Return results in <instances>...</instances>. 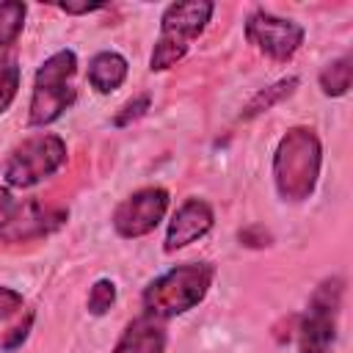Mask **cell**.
Instances as JSON below:
<instances>
[{
    "label": "cell",
    "mask_w": 353,
    "mask_h": 353,
    "mask_svg": "<svg viewBox=\"0 0 353 353\" xmlns=\"http://www.w3.org/2000/svg\"><path fill=\"white\" fill-rule=\"evenodd\" d=\"M149 105H152V97L149 94H141V97H135V99H130L119 113H116V119H113V124L116 127H127V124H132V121H138L146 110H149Z\"/></svg>",
    "instance_id": "obj_18"
},
{
    "label": "cell",
    "mask_w": 353,
    "mask_h": 353,
    "mask_svg": "<svg viewBox=\"0 0 353 353\" xmlns=\"http://www.w3.org/2000/svg\"><path fill=\"white\" fill-rule=\"evenodd\" d=\"M25 17H28L25 3H19V0H3L0 3V61L14 47V41L19 39L22 28H25Z\"/></svg>",
    "instance_id": "obj_14"
},
{
    "label": "cell",
    "mask_w": 353,
    "mask_h": 353,
    "mask_svg": "<svg viewBox=\"0 0 353 353\" xmlns=\"http://www.w3.org/2000/svg\"><path fill=\"white\" fill-rule=\"evenodd\" d=\"M30 328H33V312H28V314H25V320H22V323H17V325L3 336V345H0V347H3V350H17V347L28 339Z\"/></svg>",
    "instance_id": "obj_19"
},
{
    "label": "cell",
    "mask_w": 353,
    "mask_h": 353,
    "mask_svg": "<svg viewBox=\"0 0 353 353\" xmlns=\"http://www.w3.org/2000/svg\"><path fill=\"white\" fill-rule=\"evenodd\" d=\"M342 306V279L331 276L320 281L306 303L298 325V353H328L336 336V317Z\"/></svg>",
    "instance_id": "obj_6"
},
{
    "label": "cell",
    "mask_w": 353,
    "mask_h": 353,
    "mask_svg": "<svg viewBox=\"0 0 353 353\" xmlns=\"http://www.w3.org/2000/svg\"><path fill=\"white\" fill-rule=\"evenodd\" d=\"M11 207H14V196H11V190H8V188H0V221L11 212Z\"/></svg>",
    "instance_id": "obj_23"
},
{
    "label": "cell",
    "mask_w": 353,
    "mask_h": 353,
    "mask_svg": "<svg viewBox=\"0 0 353 353\" xmlns=\"http://www.w3.org/2000/svg\"><path fill=\"white\" fill-rule=\"evenodd\" d=\"M215 223V212L210 207V201L199 199V196H190L185 199L176 212L171 215L168 221V229H165V243H163V251L165 254H174L190 243H196L199 237H204Z\"/></svg>",
    "instance_id": "obj_10"
},
{
    "label": "cell",
    "mask_w": 353,
    "mask_h": 353,
    "mask_svg": "<svg viewBox=\"0 0 353 353\" xmlns=\"http://www.w3.org/2000/svg\"><path fill=\"white\" fill-rule=\"evenodd\" d=\"M19 77H22V69L14 58H6L0 61V116L11 108V102L17 99V91H19Z\"/></svg>",
    "instance_id": "obj_16"
},
{
    "label": "cell",
    "mask_w": 353,
    "mask_h": 353,
    "mask_svg": "<svg viewBox=\"0 0 353 353\" xmlns=\"http://www.w3.org/2000/svg\"><path fill=\"white\" fill-rule=\"evenodd\" d=\"M212 279H215V268L210 262L174 265L171 270H165L163 276L146 284L141 295L143 317H152L160 323V320H171L190 312L207 298Z\"/></svg>",
    "instance_id": "obj_2"
},
{
    "label": "cell",
    "mask_w": 353,
    "mask_h": 353,
    "mask_svg": "<svg viewBox=\"0 0 353 353\" xmlns=\"http://www.w3.org/2000/svg\"><path fill=\"white\" fill-rule=\"evenodd\" d=\"M127 80V58L113 50H102L88 61V85L97 94H113Z\"/></svg>",
    "instance_id": "obj_12"
},
{
    "label": "cell",
    "mask_w": 353,
    "mask_h": 353,
    "mask_svg": "<svg viewBox=\"0 0 353 353\" xmlns=\"http://www.w3.org/2000/svg\"><path fill=\"white\" fill-rule=\"evenodd\" d=\"M110 353H165V331L152 317H135L127 323L124 334L119 336Z\"/></svg>",
    "instance_id": "obj_11"
},
{
    "label": "cell",
    "mask_w": 353,
    "mask_h": 353,
    "mask_svg": "<svg viewBox=\"0 0 353 353\" xmlns=\"http://www.w3.org/2000/svg\"><path fill=\"white\" fill-rule=\"evenodd\" d=\"M298 83H301V80H298L295 74H290V77H281V80H276L273 85L256 91V94L245 102V108L240 110V121H248V119H256V116L268 113L270 108H276L279 102H284V99L298 88Z\"/></svg>",
    "instance_id": "obj_13"
},
{
    "label": "cell",
    "mask_w": 353,
    "mask_h": 353,
    "mask_svg": "<svg viewBox=\"0 0 353 353\" xmlns=\"http://www.w3.org/2000/svg\"><path fill=\"white\" fill-rule=\"evenodd\" d=\"M212 11H215V6L210 0H188V3L165 6L163 17H160V36L149 55V69L165 72L174 63H179L188 55L190 41L204 33Z\"/></svg>",
    "instance_id": "obj_4"
},
{
    "label": "cell",
    "mask_w": 353,
    "mask_h": 353,
    "mask_svg": "<svg viewBox=\"0 0 353 353\" xmlns=\"http://www.w3.org/2000/svg\"><path fill=\"white\" fill-rule=\"evenodd\" d=\"M74 74H77V55L72 50L52 52L33 77L30 105H28V121L33 127H47L63 116L74 105Z\"/></svg>",
    "instance_id": "obj_3"
},
{
    "label": "cell",
    "mask_w": 353,
    "mask_h": 353,
    "mask_svg": "<svg viewBox=\"0 0 353 353\" xmlns=\"http://www.w3.org/2000/svg\"><path fill=\"white\" fill-rule=\"evenodd\" d=\"M168 190L165 188H141L135 193H130L116 210H113V232L124 240H135V237H143L149 232H154L160 226V221L165 218L168 212Z\"/></svg>",
    "instance_id": "obj_7"
},
{
    "label": "cell",
    "mask_w": 353,
    "mask_h": 353,
    "mask_svg": "<svg viewBox=\"0 0 353 353\" xmlns=\"http://www.w3.org/2000/svg\"><path fill=\"white\" fill-rule=\"evenodd\" d=\"M323 143L312 127H290L273 152V182L284 201H306L320 179Z\"/></svg>",
    "instance_id": "obj_1"
},
{
    "label": "cell",
    "mask_w": 353,
    "mask_h": 353,
    "mask_svg": "<svg viewBox=\"0 0 353 353\" xmlns=\"http://www.w3.org/2000/svg\"><path fill=\"white\" fill-rule=\"evenodd\" d=\"M303 28L292 19L276 17L265 8H256L254 14H248L245 19V39L248 44H254L259 52H265L270 61H290L301 44H303Z\"/></svg>",
    "instance_id": "obj_8"
},
{
    "label": "cell",
    "mask_w": 353,
    "mask_h": 353,
    "mask_svg": "<svg viewBox=\"0 0 353 353\" xmlns=\"http://www.w3.org/2000/svg\"><path fill=\"white\" fill-rule=\"evenodd\" d=\"M69 218L66 207H50L39 199H25L0 221V243H30L52 234Z\"/></svg>",
    "instance_id": "obj_9"
},
{
    "label": "cell",
    "mask_w": 353,
    "mask_h": 353,
    "mask_svg": "<svg viewBox=\"0 0 353 353\" xmlns=\"http://www.w3.org/2000/svg\"><path fill=\"white\" fill-rule=\"evenodd\" d=\"M58 8H61V11H66V14H91V11H102V8H105V3H83V6L61 3Z\"/></svg>",
    "instance_id": "obj_22"
},
{
    "label": "cell",
    "mask_w": 353,
    "mask_h": 353,
    "mask_svg": "<svg viewBox=\"0 0 353 353\" xmlns=\"http://www.w3.org/2000/svg\"><path fill=\"white\" fill-rule=\"evenodd\" d=\"M240 243H243V245L262 248V245H268V243H270V234H268L265 229H259V226H248V229H243V232H240Z\"/></svg>",
    "instance_id": "obj_21"
},
{
    "label": "cell",
    "mask_w": 353,
    "mask_h": 353,
    "mask_svg": "<svg viewBox=\"0 0 353 353\" xmlns=\"http://www.w3.org/2000/svg\"><path fill=\"white\" fill-rule=\"evenodd\" d=\"M22 309V292L3 287L0 284V320H8L11 314H17Z\"/></svg>",
    "instance_id": "obj_20"
},
{
    "label": "cell",
    "mask_w": 353,
    "mask_h": 353,
    "mask_svg": "<svg viewBox=\"0 0 353 353\" xmlns=\"http://www.w3.org/2000/svg\"><path fill=\"white\" fill-rule=\"evenodd\" d=\"M116 303V284L110 281V279H99V281H94V287L88 290V301H85V306H88V314H105V312H110V306Z\"/></svg>",
    "instance_id": "obj_17"
},
{
    "label": "cell",
    "mask_w": 353,
    "mask_h": 353,
    "mask_svg": "<svg viewBox=\"0 0 353 353\" xmlns=\"http://www.w3.org/2000/svg\"><path fill=\"white\" fill-rule=\"evenodd\" d=\"M66 163V143L61 135L36 132L17 143L3 165V179L11 188H33L52 176Z\"/></svg>",
    "instance_id": "obj_5"
},
{
    "label": "cell",
    "mask_w": 353,
    "mask_h": 353,
    "mask_svg": "<svg viewBox=\"0 0 353 353\" xmlns=\"http://www.w3.org/2000/svg\"><path fill=\"white\" fill-rule=\"evenodd\" d=\"M350 74H353V66H350V55H342L336 61H331L323 72H320V88L325 97H345L350 91Z\"/></svg>",
    "instance_id": "obj_15"
}]
</instances>
